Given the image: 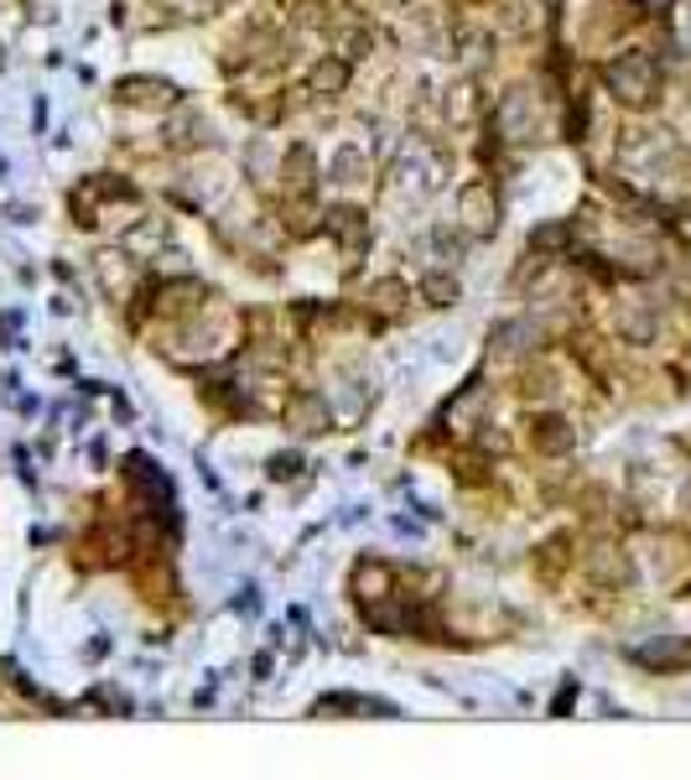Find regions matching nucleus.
I'll return each mask as SVG.
<instances>
[{
    "label": "nucleus",
    "mask_w": 691,
    "mask_h": 780,
    "mask_svg": "<svg viewBox=\"0 0 691 780\" xmlns=\"http://www.w3.org/2000/svg\"><path fill=\"white\" fill-rule=\"evenodd\" d=\"M287 417H291V427L297 432H328V401L322 396H312V390H302V396H291V407H287Z\"/></svg>",
    "instance_id": "f03ea898"
},
{
    "label": "nucleus",
    "mask_w": 691,
    "mask_h": 780,
    "mask_svg": "<svg viewBox=\"0 0 691 780\" xmlns=\"http://www.w3.org/2000/svg\"><path fill=\"white\" fill-rule=\"evenodd\" d=\"M426 297H432L437 307H447V297H457V287H447L442 276H432V281H426Z\"/></svg>",
    "instance_id": "1a4fd4ad"
},
{
    "label": "nucleus",
    "mask_w": 691,
    "mask_h": 780,
    "mask_svg": "<svg viewBox=\"0 0 691 780\" xmlns=\"http://www.w3.org/2000/svg\"><path fill=\"white\" fill-rule=\"evenodd\" d=\"M359 172H364L359 146H338L333 152V183H359Z\"/></svg>",
    "instance_id": "423d86ee"
},
{
    "label": "nucleus",
    "mask_w": 691,
    "mask_h": 780,
    "mask_svg": "<svg viewBox=\"0 0 691 780\" xmlns=\"http://www.w3.org/2000/svg\"><path fill=\"white\" fill-rule=\"evenodd\" d=\"M608 89L625 104H650L656 100V63H650L644 52H629V58H619V63L608 69Z\"/></svg>",
    "instance_id": "f257e3e1"
},
{
    "label": "nucleus",
    "mask_w": 691,
    "mask_h": 780,
    "mask_svg": "<svg viewBox=\"0 0 691 780\" xmlns=\"http://www.w3.org/2000/svg\"><path fill=\"white\" fill-rule=\"evenodd\" d=\"M463 219H468V229H478V235H489L494 224H499L489 214V187H484V183L463 187Z\"/></svg>",
    "instance_id": "20e7f679"
},
{
    "label": "nucleus",
    "mask_w": 691,
    "mask_h": 780,
    "mask_svg": "<svg viewBox=\"0 0 691 780\" xmlns=\"http://www.w3.org/2000/svg\"><path fill=\"white\" fill-rule=\"evenodd\" d=\"M349 84V69L343 63H318L312 69V89H343Z\"/></svg>",
    "instance_id": "6e6552de"
},
{
    "label": "nucleus",
    "mask_w": 691,
    "mask_h": 780,
    "mask_svg": "<svg viewBox=\"0 0 691 780\" xmlns=\"http://www.w3.org/2000/svg\"><path fill=\"white\" fill-rule=\"evenodd\" d=\"M120 100H131V104H167L172 100V84H156V79H131V84L120 89Z\"/></svg>",
    "instance_id": "39448f33"
},
{
    "label": "nucleus",
    "mask_w": 691,
    "mask_h": 780,
    "mask_svg": "<svg viewBox=\"0 0 691 780\" xmlns=\"http://www.w3.org/2000/svg\"><path fill=\"white\" fill-rule=\"evenodd\" d=\"M619 328H625L635 343H650V339H656V318H650L644 307H629L625 318H619Z\"/></svg>",
    "instance_id": "0eeeda50"
},
{
    "label": "nucleus",
    "mask_w": 691,
    "mask_h": 780,
    "mask_svg": "<svg viewBox=\"0 0 691 780\" xmlns=\"http://www.w3.org/2000/svg\"><path fill=\"white\" fill-rule=\"evenodd\" d=\"M573 427L561 422V417H536V427H530V442H536V453H567L573 448Z\"/></svg>",
    "instance_id": "7ed1b4c3"
}]
</instances>
